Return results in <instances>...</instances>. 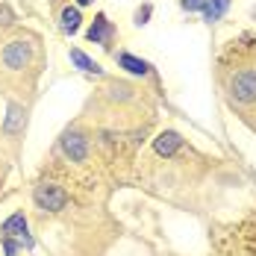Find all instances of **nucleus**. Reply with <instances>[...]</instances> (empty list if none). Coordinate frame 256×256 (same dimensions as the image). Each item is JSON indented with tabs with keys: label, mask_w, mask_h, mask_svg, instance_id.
<instances>
[{
	"label": "nucleus",
	"mask_w": 256,
	"mask_h": 256,
	"mask_svg": "<svg viewBox=\"0 0 256 256\" xmlns=\"http://www.w3.org/2000/svg\"><path fill=\"white\" fill-rule=\"evenodd\" d=\"M3 250H6V256H15V254H18V244H15L12 238H6V236H3Z\"/></svg>",
	"instance_id": "14"
},
{
	"label": "nucleus",
	"mask_w": 256,
	"mask_h": 256,
	"mask_svg": "<svg viewBox=\"0 0 256 256\" xmlns=\"http://www.w3.org/2000/svg\"><path fill=\"white\" fill-rule=\"evenodd\" d=\"M204 6V0H182V9H188V12H198Z\"/></svg>",
	"instance_id": "16"
},
{
	"label": "nucleus",
	"mask_w": 256,
	"mask_h": 256,
	"mask_svg": "<svg viewBox=\"0 0 256 256\" xmlns=\"http://www.w3.org/2000/svg\"><path fill=\"white\" fill-rule=\"evenodd\" d=\"M32 200H36L38 209H44V212H59V209H65V204H68V194H65V188H59L53 182H42V186H36Z\"/></svg>",
	"instance_id": "1"
},
{
	"label": "nucleus",
	"mask_w": 256,
	"mask_h": 256,
	"mask_svg": "<svg viewBox=\"0 0 256 256\" xmlns=\"http://www.w3.org/2000/svg\"><path fill=\"white\" fill-rule=\"evenodd\" d=\"M30 56H32V44H26L24 38H15V42H9L6 50H3V65H6L9 71H21V68H26Z\"/></svg>",
	"instance_id": "3"
},
{
	"label": "nucleus",
	"mask_w": 256,
	"mask_h": 256,
	"mask_svg": "<svg viewBox=\"0 0 256 256\" xmlns=\"http://www.w3.org/2000/svg\"><path fill=\"white\" fill-rule=\"evenodd\" d=\"M24 106H18V103H9V109H6V121H3V130L12 136V132H18V130L24 127Z\"/></svg>",
	"instance_id": "9"
},
{
	"label": "nucleus",
	"mask_w": 256,
	"mask_h": 256,
	"mask_svg": "<svg viewBox=\"0 0 256 256\" xmlns=\"http://www.w3.org/2000/svg\"><path fill=\"white\" fill-rule=\"evenodd\" d=\"M148 18H150V6H144V9L136 12V24H148Z\"/></svg>",
	"instance_id": "15"
},
{
	"label": "nucleus",
	"mask_w": 256,
	"mask_h": 256,
	"mask_svg": "<svg viewBox=\"0 0 256 256\" xmlns=\"http://www.w3.org/2000/svg\"><path fill=\"white\" fill-rule=\"evenodd\" d=\"M182 148V136L174 132V130H165V132H159L154 138V150L159 156H174Z\"/></svg>",
	"instance_id": "6"
},
{
	"label": "nucleus",
	"mask_w": 256,
	"mask_h": 256,
	"mask_svg": "<svg viewBox=\"0 0 256 256\" xmlns=\"http://www.w3.org/2000/svg\"><path fill=\"white\" fill-rule=\"evenodd\" d=\"M227 9H230V0H204V6H200V12H204V18L209 24L221 21Z\"/></svg>",
	"instance_id": "8"
},
{
	"label": "nucleus",
	"mask_w": 256,
	"mask_h": 256,
	"mask_svg": "<svg viewBox=\"0 0 256 256\" xmlns=\"http://www.w3.org/2000/svg\"><path fill=\"white\" fill-rule=\"evenodd\" d=\"M230 98L238 103H254L256 100V71L254 68H244L238 71L230 82Z\"/></svg>",
	"instance_id": "2"
},
{
	"label": "nucleus",
	"mask_w": 256,
	"mask_h": 256,
	"mask_svg": "<svg viewBox=\"0 0 256 256\" xmlns=\"http://www.w3.org/2000/svg\"><path fill=\"white\" fill-rule=\"evenodd\" d=\"M109 92H112V98H121V100H124V98H130V92H132V88H130V86H124V82H121V86L115 82Z\"/></svg>",
	"instance_id": "13"
},
{
	"label": "nucleus",
	"mask_w": 256,
	"mask_h": 256,
	"mask_svg": "<svg viewBox=\"0 0 256 256\" xmlns=\"http://www.w3.org/2000/svg\"><path fill=\"white\" fill-rule=\"evenodd\" d=\"M77 3H80V6H86V3H92V0H77Z\"/></svg>",
	"instance_id": "17"
},
{
	"label": "nucleus",
	"mask_w": 256,
	"mask_h": 256,
	"mask_svg": "<svg viewBox=\"0 0 256 256\" xmlns=\"http://www.w3.org/2000/svg\"><path fill=\"white\" fill-rule=\"evenodd\" d=\"M71 62L77 65L80 71H86V74H103V68L92 59V56H86V53L80 50V48H71Z\"/></svg>",
	"instance_id": "10"
},
{
	"label": "nucleus",
	"mask_w": 256,
	"mask_h": 256,
	"mask_svg": "<svg viewBox=\"0 0 256 256\" xmlns=\"http://www.w3.org/2000/svg\"><path fill=\"white\" fill-rule=\"evenodd\" d=\"M118 65L127 68L130 74H148V71H150V65H148L144 59H136L132 53H118Z\"/></svg>",
	"instance_id": "11"
},
{
	"label": "nucleus",
	"mask_w": 256,
	"mask_h": 256,
	"mask_svg": "<svg viewBox=\"0 0 256 256\" xmlns=\"http://www.w3.org/2000/svg\"><path fill=\"white\" fill-rule=\"evenodd\" d=\"M62 154L68 156L71 162H82V159L88 156V142H86V136H80V132H65V136H62Z\"/></svg>",
	"instance_id": "4"
},
{
	"label": "nucleus",
	"mask_w": 256,
	"mask_h": 256,
	"mask_svg": "<svg viewBox=\"0 0 256 256\" xmlns=\"http://www.w3.org/2000/svg\"><path fill=\"white\" fill-rule=\"evenodd\" d=\"M80 21H82V15H80V9H74V6H68V9H62V30L68 32V36H74L80 30Z\"/></svg>",
	"instance_id": "12"
},
{
	"label": "nucleus",
	"mask_w": 256,
	"mask_h": 256,
	"mask_svg": "<svg viewBox=\"0 0 256 256\" xmlns=\"http://www.w3.org/2000/svg\"><path fill=\"white\" fill-rule=\"evenodd\" d=\"M0 232H3L6 238L18 236V242H21L24 248H32V238L26 236V218H24V212H15V215H9V218L3 221V227H0Z\"/></svg>",
	"instance_id": "5"
},
{
	"label": "nucleus",
	"mask_w": 256,
	"mask_h": 256,
	"mask_svg": "<svg viewBox=\"0 0 256 256\" xmlns=\"http://www.w3.org/2000/svg\"><path fill=\"white\" fill-rule=\"evenodd\" d=\"M88 38L109 48V42H112V24L106 21V15H98V18H94V24H92V30H88Z\"/></svg>",
	"instance_id": "7"
}]
</instances>
